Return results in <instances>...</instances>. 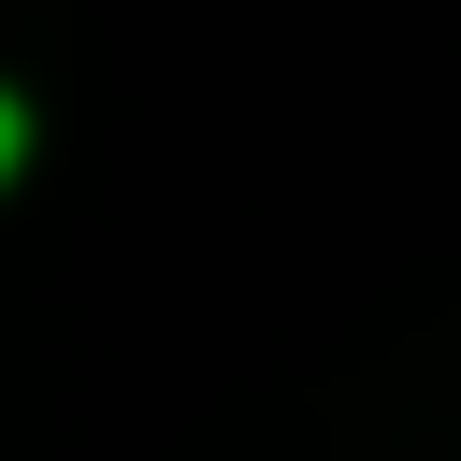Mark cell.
Listing matches in <instances>:
<instances>
[{"label": "cell", "mask_w": 461, "mask_h": 461, "mask_svg": "<svg viewBox=\"0 0 461 461\" xmlns=\"http://www.w3.org/2000/svg\"><path fill=\"white\" fill-rule=\"evenodd\" d=\"M0 158H14V115H0Z\"/></svg>", "instance_id": "1"}]
</instances>
